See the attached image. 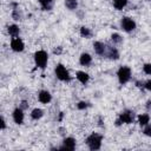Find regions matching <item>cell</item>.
I'll return each mask as SVG.
<instances>
[{
	"label": "cell",
	"instance_id": "obj_1",
	"mask_svg": "<svg viewBox=\"0 0 151 151\" xmlns=\"http://www.w3.org/2000/svg\"><path fill=\"white\" fill-rule=\"evenodd\" d=\"M101 139L103 137L98 133H92L86 138V144L88 145L90 150H99L101 146Z\"/></svg>",
	"mask_w": 151,
	"mask_h": 151
},
{
	"label": "cell",
	"instance_id": "obj_2",
	"mask_svg": "<svg viewBox=\"0 0 151 151\" xmlns=\"http://www.w3.org/2000/svg\"><path fill=\"white\" fill-rule=\"evenodd\" d=\"M117 76H118V79H119V83L120 84H126L130 80V78H131V70H130V67L122 66L118 70Z\"/></svg>",
	"mask_w": 151,
	"mask_h": 151
},
{
	"label": "cell",
	"instance_id": "obj_3",
	"mask_svg": "<svg viewBox=\"0 0 151 151\" xmlns=\"http://www.w3.org/2000/svg\"><path fill=\"white\" fill-rule=\"evenodd\" d=\"M47 53L45 51H38L34 53V60L37 66H39L40 68H45L46 64H47Z\"/></svg>",
	"mask_w": 151,
	"mask_h": 151
},
{
	"label": "cell",
	"instance_id": "obj_4",
	"mask_svg": "<svg viewBox=\"0 0 151 151\" xmlns=\"http://www.w3.org/2000/svg\"><path fill=\"white\" fill-rule=\"evenodd\" d=\"M55 76H57L58 79H60V80H63V81H68V80L71 79L68 71H67V70L64 67V65H61V64H59V65L55 67Z\"/></svg>",
	"mask_w": 151,
	"mask_h": 151
},
{
	"label": "cell",
	"instance_id": "obj_5",
	"mask_svg": "<svg viewBox=\"0 0 151 151\" xmlns=\"http://www.w3.org/2000/svg\"><path fill=\"white\" fill-rule=\"evenodd\" d=\"M132 120H133V112L126 110V111H124V112L120 113L119 119L116 122V125H120V123L130 124V123H132Z\"/></svg>",
	"mask_w": 151,
	"mask_h": 151
},
{
	"label": "cell",
	"instance_id": "obj_6",
	"mask_svg": "<svg viewBox=\"0 0 151 151\" xmlns=\"http://www.w3.org/2000/svg\"><path fill=\"white\" fill-rule=\"evenodd\" d=\"M122 27L124 28V31L131 32V31H133V29L136 28V22H134L131 18L125 17V18L122 19Z\"/></svg>",
	"mask_w": 151,
	"mask_h": 151
},
{
	"label": "cell",
	"instance_id": "obj_7",
	"mask_svg": "<svg viewBox=\"0 0 151 151\" xmlns=\"http://www.w3.org/2000/svg\"><path fill=\"white\" fill-rule=\"evenodd\" d=\"M74 147H76V140L72 137H67L64 139V144H63V146H60V150L72 151V150H74Z\"/></svg>",
	"mask_w": 151,
	"mask_h": 151
},
{
	"label": "cell",
	"instance_id": "obj_8",
	"mask_svg": "<svg viewBox=\"0 0 151 151\" xmlns=\"http://www.w3.org/2000/svg\"><path fill=\"white\" fill-rule=\"evenodd\" d=\"M11 47H12V50L15 51V52H21V51L24 50L25 45H24V42H22V40H21L20 38H14V39H12V41H11Z\"/></svg>",
	"mask_w": 151,
	"mask_h": 151
},
{
	"label": "cell",
	"instance_id": "obj_9",
	"mask_svg": "<svg viewBox=\"0 0 151 151\" xmlns=\"http://www.w3.org/2000/svg\"><path fill=\"white\" fill-rule=\"evenodd\" d=\"M13 119L17 124H22L24 122V113H22V109L19 107V109H15L14 112H13Z\"/></svg>",
	"mask_w": 151,
	"mask_h": 151
},
{
	"label": "cell",
	"instance_id": "obj_10",
	"mask_svg": "<svg viewBox=\"0 0 151 151\" xmlns=\"http://www.w3.org/2000/svg\"><path fill=\"white\" fill-rule=\"evenodd\" d=\"M93 47H94L96 53L99 54V55H104L106 53V46L103 42H100V41H96L93 44Z\"/></svg>",
	"mask_w": 151,
	"mask_h": 151
},
{
	"label": "cell",
	"instance_id": "obj_11",
	"mask_svg": "<svg viewBox=\"0 0 151 151\" xmlns=\"http://www.w3.org/2000/svg\"><path fill=\"white\" fill-rule=\"evenodd\" d=\"M105 54L112 60H117L119 58V53H118L117 48H114V47H106V53Z\"/></svg>",
	"mask_w": 151,
	"mask_h": 151
},
{
	"label": "cell",
	"instance_id": "obj_12",
	"mask_svg": "<svg viewBox=\"0 0 151 151\" xmlns=\"http://www.w3.org/2000/svg\"><path fill=\"white\" fill-rule=\"evenodd\" d=\"M51 94H50V92L48 91H40L39 92V100L41 101V103H44V104H47L50 100H51Z\"/></svg>",
	"mask_w": 151,
	"mask_h": 151
},
{
	"label": "cell",
	"instance_id": "obj_13",
	"mask_svg": "<svg viewBox=\"0 0 151 151\" xmlns=\"http://www.w3.org/2000/svg\"><path fill=\"white\" fill-rule=\"evenodd\" d=\"M91 60H92V58H91V55L87 54V53H83V54L80 55V58H79V63H80L81 65H84V66L90 65V64H91Z\"/></svg>",
	"mask_w": 151,
	"mask_h": 151
},
{
	"label": "cell",
	"instance_id": "obj_14",
	"mask_svg": "<svg viewBox=\"0 0 151 151\" xmlns=\"http://www.w3.org/2000/svg\"><path fill=\"white\" fill-rule=\"evenodd\" d=\"M77 79H78L80 83L86 84V83L88 81L90 77H88L87 73H85V72H83V71H79V72H77Z\"/></svg>",
	"mask_w": 151,
	"mask_h": 151
},
{
	"label": "cell",
	"instance_id": "obj_15",
	"mask_svg": "<svg viewBox=\"0 0 151 151\" xmlns=\"http://www.w3.org/2000/svg\"><path fill=\"white\" fill-rule=\"evenodd\" d=\"M40 5L44 11H50L53 7V0H40Z\"/></svg>",
	"mask_w": 151,
	"mask_h": 151
},
{
	"label": "cell",
	"instance_id": "obj_16",
	"mask_svg": "<svg viewBox=\"0 0 151 151\" xmlns=\"http://www.w3.org/2000/svg\"><path fill=\"white\" fill-rule=\"evenodd\" d=\"M127 4V0H113V6L116 9H123Z\"/></svg>",
	"mask_w": 151,
	"mask_h": 151
},
{
	"label": "cell",
	"instance_id": "obj_17",
	"mask_svg": "<svg viewBox=\"0 0 151 151\" xmlns=\"http://www.w3.org/2000/svg\"><path fill=\"white\" fill-rule=\"evenodd\" d=\"M8 33H9V35H12V37H18V34H19V27H18L17 25H11V26H8Z\"/></svg>",
	"mask_w": 151,
	"mask_h": 151
},
{
	"label": "cell",
	"instance_id": "obj_18",
	"mask_svg": "<svg viewBox=\"0 0 151 151\" xmlns=\"http://www.w3.org/2000/svg\"><path fill=\"white\" fill-rule=\"evenodd\" d=\"M42 114H44V111H42L41 109H34V110L32 111V113H31V117H32L33 119H39V118L42 117Z\"/></svg>",
	"mask_w": 151,
	"mask_h": 151
},
{
	"label": "cell",
	"instance_id": "obj_19",
	"mask_svg": "<svg viewBox=\"0 0 151 151\" xmlns=\"http://www.w3.org/2000/svg\"><path fill=\"white\" fill-rule=\"evenodd\" d=\"M65 6L68 9H76L78 6V1L77 0H65Z\"/></svg>",
	"mask_w": 151,
	"mask_h": 151
},
{
	"label": "cell",
	"instance_id": "obj_20",
	"mask_svg": "<svg viewBox=\"0 0 151 151\" xmlns=\"http://www.w3.org/2000/svg\"><path fill=\"white\" fill-rule=\"evenodd\" d=\"M149 120H150L149 114H139V117H138V122L140 125H146L149 123Z\"/></svg>",
	"mask_w": 151,
	"mask_h": 151
},
{
	"label": "cell",
	"instance_id": "obj_21",
	"mask_svg": "<svg viewBox=\"0 0 151 151\" xmlns=\"http://www.w3.org/2000/svg\"><path fill=\"white\" fill-rule=\"evenodd\" d=\"M80 34L83 35V37H85V38H90L91 37V31H90V28H87V27H81L80 28Z\"/></svg>",
	"mask_w": 151,
	"mask_h": 151
},
{
	"label": "cell",
	"instance_id": "obj_22",
	"mask_svg": "<svg viewBox=\"0 0 151 151\" xmlns=\"http://www.w3.org/2000/svg\"><path fill=\"white\" fill-rule=\"evenodd\" d=\"M111 39H112V41H113L114 44L122 42V38H120V35H119L118 33H113V34L111 35Z\"/></svg>",
	"mask_w": 151,
	"mask_h": 151
},
{
	"label": "cell",
	"instance_id": "obj_23",
	"mask_svg": "<svg viewBox=\"0 0 151 151\" xmlns=\"http://www.w3.org/2000/svg\"><path fill=\"white\" fill-rule=\"evenodd\" d=\"M77 106H78L79 110H84V109H86L88 106V103H86V101H79Z\"/></svg>",
	"mask_w": 151,
	"mask_h": 151
},
{
	"label": "cell",
	"instance_id": "obj_24",
	"mask_svg": "<svg viewBox=\"0 0 151 151\" xmlns=\"http://www.w3.org/2000/svg\"><path fill=\"white\" fill-rule=\"evenodd\" d=\"M143 70L146 74H151V64H145L143 66Z\"/></svg>",
	"mask_w": 151,
	"mask_h": 151
},
{
	"label": "cell",
	"instance_id": "obj_25",
	"mask_svg": "<svg viewBox=\"0 0 151 151\" xmlns=\"http://www.w3.org/2000/svg\"><path fill=\"white\" fill-rule=\"evenodd\" d=\"M144 133H145L146 136L151 137V126H150V125H147V126L144 129Z\"/></svg>",
	"mask_w": 151,
	"mask_h": 151
},
{
	"label": "cell",
	"instance_id": "obj_26",
	"mask_svg": "<svg viewBox=\"0 0 151 151\" xmlns=\"http://www.w3.org/2000/svg\"><path fill=\"white\" fill-rule=\"evenodd\" d=\"M144 86H145V88H146V90L151 91V79H150V80H147V81L144 84Z\"/></svg>",
	"mask_w": 151,
	"mask_h": 151
},
{
	"label": "cell",
	"instance_id": "obj_27",
	"mask_svg": "<svg viewBox=\"0 0 151 151\" xmlns=\"http://www.w3.org/2000/svg\"><path fill=\"white\" fill-rule=\"evenodd\" d=\"M5 127H6V124H5V119H4L2 117H1V129L4 130Z\"/></svg>",
	"mask_w": 151,
	"mask_h": 151
},
{
	"label": "cell",
	"instance_id": "obj_28",
	"mask_svg": "<svg viewBox=\"0 0 151 151\" xmlns=\"http://www.w3.org/2000/svg\"><path fill=\"white\" fill-rule=\"evenodd\" d=\"M21 104H22V105H21V109H25V107H27V103H26V101H22Z\"/></svg>",
	"mask_w": 151,
	"mask_h": 151
},
{
	"label": "cell",
	"instance_id": "obj_29",
	"mask_svg": "<svg viewBox=\"0 0 151 151\" xmlns=\"http://www.w3.org/2000/svg\"><path fill=\"white\" fill-rule=\"evenodd\" d=\"M60 52H61V48H60V47H59L58 50H57V48L54 50V53H60Z\"/></svg>",
	"mask_w": 151,
	"mask_h": 151
},
{
	"label": "cell",
	"instance_id": "obj_30",
	"mask_svg": "<svg viewBox=\"0 0 151 151\" xmlns=\"http://www.w3.org/2000/svg\"><path fill=\"white\" fill-rule=\"evenodd\" d=\"M146 107H147V109H150V107H151V101H147V105H146Z\"/></svg>",
	"mask_w": 151,
	"mask_h": 151
}]
</instances>
